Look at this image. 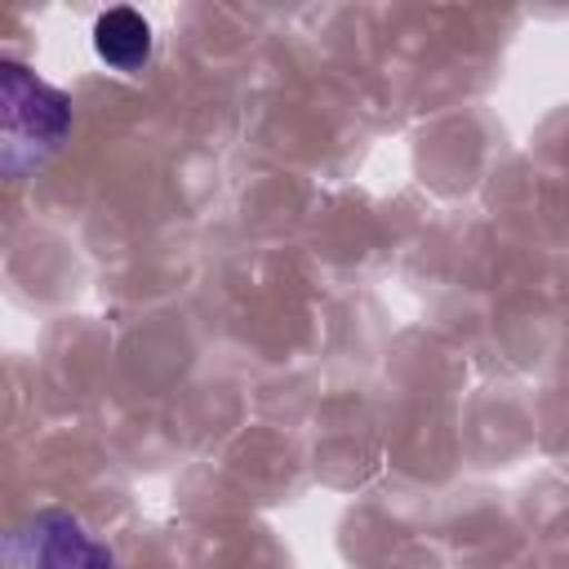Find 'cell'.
Here are the masks:
<instances>
[{"label": "cell", "mask_w": 569, "mask_h": 569, "mask_svg": "<svg viewBox=\"0 0 569 569\" xmlns=\"http://www.w3.org/2000/svg\"><path fill=\"white\" fill-rule=\"evenodd\" d=\"M71 133V98L53 84H44L22 62H0V169L9 182L27 178L44 160L58 156V147Z\"/></svg>", "instance_id": "cell-1"}, {"label": "cell", "mask_w": 569, "mask_h": 569, "mask_svg": "<svg viewBox=\"0 0 569 569\" xmlns=\"http://www.w3.org/2000/svg\"><path fill=\"white\" fill-rule=\"evenodd\" d=\"M4 569H116V556L67 507H40L4 538Z\"/></svg>", "instance_id": "cell-2"}, {"label": "cell", "mask_w": 569, "mask_h": 569, "mask_svg": "<svg viewBox=\"0 0 569 569\" xmlns=\"http://www.w3.org/2000/svg\"><path fill=\"white\" fill-rule=\"evenodd\" d=\"M151 49H156V36H151V22L129 9V4H116V9H102L98 22H93V53L111 67V71H142L151 62Z\"/></svg>", "instance_id": "cell-3"}]
</instances>
